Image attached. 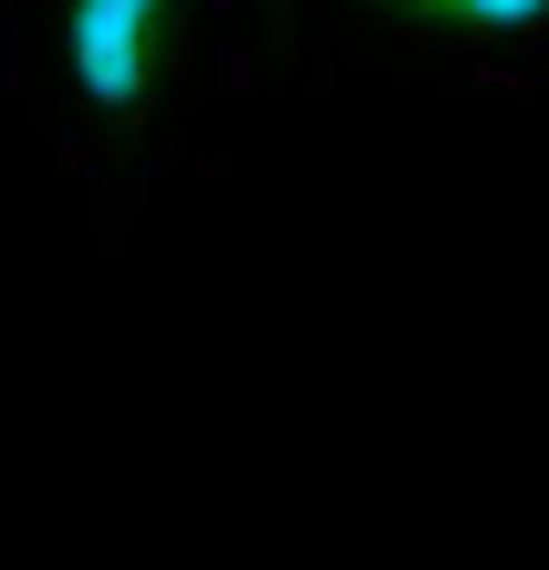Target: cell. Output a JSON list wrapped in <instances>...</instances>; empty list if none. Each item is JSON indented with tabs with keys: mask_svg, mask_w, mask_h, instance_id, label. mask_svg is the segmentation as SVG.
Returning <instances> with one entry per match:
<instances>
[{
	"mask_svg": "<svg viewBox=\"0 0 549 570\" xmlns=\"http://www.w3.org/2000/svg\"><path fill=\"white\" fill-rule=\"evenodd\" d=\"M11 105L84 177L105 249L156 187L218 166V115L249 94L228 0H11Z\"/></svg>",
	"mask_w": 549,
	"mask_h": 570,
	"instance_id": "obj_1",
	"label": "cell"
},
{
	"mask_svg": "<svg viewBox=\"0 0 549 570\" xmlns=\"http://www.w3.org/2000/svg\"><path fill=\"white\" fill-rule=\"evenodd\" d=\"M312 62L549 94V0H291V73Z\"/></svg>",
	"mask_w": 549,
	"mask_h": 570,
	"instance_id": "obj_2",
	"label": "cell"
},
{
	"mask_svg": "<svg viewBox=\"0 0 549 570\" xmlns=\"http://www.w3.org/2000/svg\"><path fill=\"white\" fill-rule=\"evenodd\" d=\"M228 11H238V73H249V94L281 83L291 73V0H228Z\"/></svg>",
	"mask_w": 549,
	"mask_h": 570,
	"instance_id": "obj_3",
	"label": "cell"
}]
</instances>
